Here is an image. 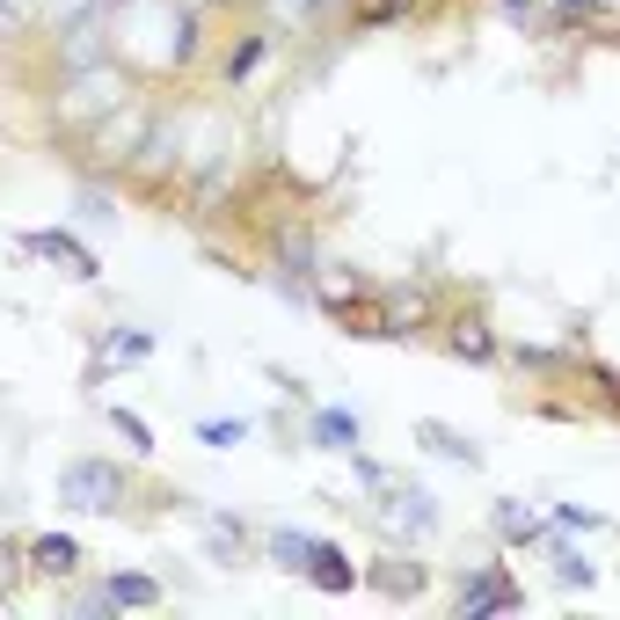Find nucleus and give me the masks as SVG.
Masks as SVG:
<instances>
[{
    "label": "nucleus",
    "mask_w": 620,
    "mask_h": 620,
    "mask_svg": "<svg viewBox=\"0 0 620 620\" xmlns=\"http://www.w3.org/2000/svg\"><path fill=\"white\" fill-rule=\"evenodd\" d=\"M59 503H66V511H118V503H124V475H118V467H102V461H74V467H59Z\"/></svg>",
    "instance_id": "1"
},
{
    "label": "nucleus",
    "mask_w": 620,
    "mask_h": 620,
    "mask_svg": "<svg viewBox=\"0 0 620 620\" xmlns=\"http://www.w3.org/2000/svg\"><path fill=\"white\" fill-rule=\"evenodd\" d=\"M110 88H118V74H96V66H80V80H74V96H59V118L66 124H80V118H96V110H110Z\"/></svg>",
    "instance_id": "2"
},
{
    "label": "nucleus",
    "mask_w": 620,
    "mask_h": 620,
    "mask_svg": "<svg viewBox=\"0 0 620 620\" xmlns=\"http://www.w3.org/2000/svg\"><path fill=\"white\" fill-rule=\"evenodd\" d=\"M30 248L52 256V263H66V278H96V256H88L74 234H30Z\"/></svg>",
    "instance_id": "3"
},
{
    "label": "nucleus",
    "mask_w": 620,
    "mask_h": 620,
    "mask_svg": "<svg viewBox=\"0 0 620 620\" xmlns=\"http://www.w3.org/2000/svg\"><path fill=\"white\" fill-rule=\"evenodd\" d=\"M314 445H329V453H358V417H351V409H314Z\"/></svg>",
    "instance_id": "4"
},
{
    "label": "nucleus",
    "mask_w": 620,
    "mask_h": 620,
    "mask_svg": "<svg viewBox=\"0 0 620 620\" xmlns=\"http://www.w3.org/2000/svg\"><path fill=\"white\" fill-rule=\"evenodd\" d=\"M329 555V541H307V533H270V562L278 569H314Z\"/></svg>",
    "instance_id": "5"
},
{
    "label": "nucleus",
    "mask_w": 620,
    "mask_h": 620,
    "mask_svg": "<svg viewBox=\"0 0 620 620\" xmlns=\"http://www.w3.org/2000/svg\"><path fill=\"white\" fill-rule=\"evenodd\" d=\"M30 555H37L44 577H74V569H80V547L66 541V533H44V541H30Z\"/></svg>",
    "instance_id": "6"
},
{
    "label": "nucleus",
    "mask_w": 620,
    "mask_h": 620,
    "mask_svg": "<svg viewBox=\"0 0 620 620\" xmlns=\"http://www.w3.org/2000/svg\"><path fill=\"white\" fill-rule=\"evenodd\" d=\"M519 599V591H511V584L503 577H475V584H461V613L475 620V613H497V606H511Z\"/></svg>",
    "instance_id": "7"
},
{
    "label": "nucleus",
    "mask_w": 620,
    "mask_h": 620,
    "mask_svg": "<svg viewBox=\"0 0 620 620\" xmlns=\"http://www.w3.org/2000/svg\"><path fill=\"white\" fill-rule=\"evenodd\" d=\"M387 525H409V533H431V525H439V511H431V497H423V489H409V497H395V503H387Z\"/></svg>",
    "instance_id": "8"
},
{
    "label": "nucleus",
    "mask_w": 620,
    "mask_h": 620,
    "mask_svg": "<svg viewBox=\"0 0 620 620\" xmlns=\"http://www.w3.org/2000/svg\"><path fill=\"white\" fill-rule=\"evenodd\" d=\"M423 439H431V453H445V461H467V467L481 461V453H475V439H461V431H445V423H423Z\"/></svg>",
    "instance_id": "9"
},
{
    "label": "nucleus",
    "mask_w": 620,
    "mask_h": 620,
    "mask_svg": "<svg viewBox=\"0 0 620 620\" xmlns=\"http://www.w3.org/2000/svg\"><path fill=\"white\" fill-rule=\"evenodd\" d=\"M110 591H118V606H154L160 599L154 577H110Z\"/></svg>",
    "instance_id": "10"
},
{
    "label": "nucleus",
    "mask_w": 620,
    "mask_h": 620,
    "mask_svg": "<svg viewBox=\"0 0 620 620\" xmlns=\"http://www.w3.org/2000/svg\"><path fill=\"white\" fill-rule=\"evenodd\" d=\"M198 439H204V445H241V439H248V423H241V417H234V423H226V417H204Z\"/></svg>",
    "instance_id": "11"
},
{
    "label": "nucleus",
    "mask_w": 620,
    "mask_h": 620,
    "mask_svg": "<svg viewBox=\"0 0 620 620\" xmlns=\"http://www.w3.org/2000/svg\"><path fill=\"white\" fill-rule=\"evenodd\" d=\"M263 52H270V44H263V37H248V44L234 52V59H226V80H248V74L263 66Z\"/></svg>",
    "instance_id": "12"
},
{
    "label": "nucleus",
    "mask_w": 620,
    "mask_h": 620,
    "mask_svg": "<svg viewBox=\"0 0 620 620\" xmlns=\"http://www.w3.org/2000/svg\"><path fill=\"white\" fill-rule=\"evenodd\" d=\"M497 533H511V541H525V533H533V511H519V503H503V511H497Z\"/></svg>",
    "instance_id": "13"
},
{
    "label": "nucleus",
    "mask_w": 620,
    "mask_h": 620,
    "mask_svg": "<svg viewBox=\"0 0 620 620\" xmlns=\"http://www.w3.org/2000/svg\"><path fill=\"white\" fill-rule=\"evenodd\" d=\"M118 431L132 439V453H154V431H146V423L132 417V409H118Z\"/></svg>",
    "instance_id": "14"
},
{
    "label": "nucleus",
    "mask_w": 620,
    "mask_h": 620,
    "mask_svg": "<svg viewBox=\"0 0 620 620\" xmlns=\"http://www.w3.org/2000/svg\"><path fill=\"white\" fill-rule=\"evenodd\" d=\"M555 577H562V584H591V562H577V555H555Z\"/></svg>",
    "instance_id": "15"
},
{
    "label": "nucleus",
    "mask_w": 620,
    "mask_h": 620,
    "mask_svg": "<svg viewBox=\"0 0 620 620\" xmlns=\"http://www.w3.org/2000/svg\"><path fill=\"white\" fill-rule=\"evenodd\" d=\"M395 8H409V0H358V15H365V22H387Z\"/></svg>",
    "instance_id": "16"
}]
</instances>
